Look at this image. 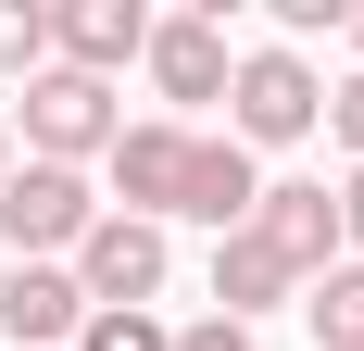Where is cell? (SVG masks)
Instances as JSON below:
<instances>
[{
  "label": "cell",
  "instance_id": "6da1fadb",
  "mask_svg": "<svg viewBox=\"0 0 364 351\" xmlns=\"http://www.w3.org/2000/svg\"><path fill=\"white\" fill-rule=\"evenodd\" d=\"M314 113H327V88H314V63H301V50H239V63H226V139H239V151L301 139Z\"/></svg>",
  "mask_w": 364,
  "mask_h": 351
},
{
  "label": "cell",
  "instance_id": "7a4b0ae2",
  "mask_svg": "<svg viewBox=\"0 0 364 351\" xmlns=\"http://www.w3.org/2000/svg\"><path fill=\"white\" fill-rule=\"evenodd\" d=\"M88 226H101V201H88V176H75V163H13V176H0V239L26 251V264L75 251Z\"/></svg>",
  "mask_w": 364,
  "mask_h": 351
},
{
  "label": "cell",
  "instance_id": "3957f363",
  "mask_svg": "<svg viewBox=\"0 0 364 351\" xmlns=\"http://www.w3.org/2000/svg\"><path fill=\"white\" fill-rule=\"evenodd\" d=\"M126 139V113H113V88L101 75H26V163H88V151H113Z\"/></svg>",
  "mask_w": 364,
  "mask_h": 351
},
{
  "label": "cell",
  "instance_id": "277c9868",
  "mask_svg": "<svg viewBox=\"0 0 364 351\" xmlns=\"http://www.w3.org/2000/svg\"><path fill=\"white\" fill-rule=\"evenodd\" d=\"M75 288H88V314H151V288H164V226L101 213V226L75 239Z\"/></svg>",
  "mask_w": 364,
  "mask_h": 351
},
{
  "label": "cell",
  "instance_id": "5b68a950",
  "mask_svg": "<svg viewBox=\"0 0 364 351\" xmlns=\"http://www.w3.org/2000/svg\"><path fill=\"white\" fill-rule=\"evenodd\" d=\"M0 326H13V351H75V326H88L75 264H13L0 276Z\"/></svg>",
  "mask_w": 364,
  "mask_h": 351
},
{
  "label": "cell",
  "instance_id": "8992f818",
  "mask_svg": "<svg viewBox=\"0 0 364 351\" xmlns=\"http://www.w3.org/2000/svg\"><path fill=\"white\" fill-rule=\"evenodd\" d=\"M252 239L314 288V276H327V251H339V188H264V201H252Z\"/></svg>",
  "mask_w": 364,
  "mask_h": 351
},
{
  "label": "cell",
  "instance_id": "52a82bcc",
  "mask_svg": "<svg viewBox=\"0 0 364 351\" xmlns=\"http://www.w3.org/2000/svg\"><path fill=\"white\" fill-rule=\"evenodd\" d=\"M113 188H126V213H139V226H164V213L188 201V126H176V113L113 139Z\"/></svg>",
  "mask_w": 364,
  "mask_h": 351
},
{
  "label": "cell",
  "instance_id": "ba28073f",
  "mask_svg": "<svg viewBox=\"0 0 364 351\" xmlns=\"http://www.w3.org/2000/svg\"><path fill=\"white\" fill-rule=\"evenodd\" d=\"M139 63H151L164 101H226V26H214V13H164Z\"/></svg>",
  "mask_w": 364,
  "mask_h": 351
},
{
  "label": "cell",
  "instance_id": "9c48e42d",
  "mask_svg": "<svg viewBox=\"0 0 364 351\" xmlns=\"http://www.w3.org/2000/svg\"><path fill=\"white\" fill-rule=\"evenodd\" d=\"M50 50H63V75H113V63L151 50V13L139 0H63L50 13Z\"/></svg>",
  "mask_w": 364,
  "mask_h": 351
},
{
  "label": "cell",
  "instance_id": "30bf717a",
  "mask_svg": "<svg viewBox=\"0 0 364 351\" xmlns=\"http://www.w3.org/2000/svg\"><path fill=\"white\" fill-rule=\"evenodd\" d=\"M252 201H264L252 151H239V139H188V201H176V213H201L214 239H239V226H252Z\"/></svg>",
  "mask_w": 364,
  "mask_h": 351
},
{
  "label": "cell",
  "instance_id": "8fae6325",
  "mask_svg": "<svg viewBox=\"0 0 364 351\" xmlns=\"http://www.w3.org/2000/svg\"><path fill=\"white\" fill-rule=\"evenodd\" d=\"M289 288H301V276L252 239V226H239V239H214V314H226V326H252L264 301H289Z\"/></svg>",
  "mask_w": 364,
  "mask_h": 351
},
{
  "label": "cell",
  "instance_id": "7c38bea8",
  "mask_svg": "<svg viewBox=\"0 0 364 351\" xmlns=\"http://www.w3.org/2000/svg\"><path fill=\"white\" fill-rule=\"evenodd\" d=\"M301 314H314L327 351H364V264H327V276L301 288Z\"/></svg>",
  "mask_w": 364,
  "mask_h": 351
},
{
  "label": "cell",
  "instance_id": "4fadbf2b",
  "mask_svg": "<svg viewBox=\"0 0 364 351\" xmlns=\"http://www.w3.org/2000/svg\"><path fill=\"white\" fill-rule=\"evenodd\" d=\"M0 75H50V13L38 0H0Z\"/></svg>",
  "mask_w": 364,
  "mask_h": 351
},
{
  "label": "cell",
  "instance_id": "5bb4252c",
  "mask_svg": "<svg viewBox=\"0 0 364 351\" xmlns=\"http://www.w3.org/2000/svg\"><path fill=\"white\" fill-rule=\"evenodd\" d=\"M75 351H176V326H151V314H88Z\"/></svg>",
  "mask_w": 364,
  "mask_h": 351
},
{
  "label": "cell",
  "instance_id": "9a60e30c",
  "mask_svg": "<svg viewBox=\"0 0 364 351\" xmlns=\"http://www.w3.org/2000/svg\"><path fill=\"white\" fill-rule=\"evenodd\" d=\"M327 126H339V151L364 163V75H339V88H327Z\"/></svg>",
  "mask_w": 364,
  "mask_h": 351
},
{
  "label": "cell",
  "instance_id": "2e32d148",
  "mask_svg": "<svg viewBox=\"0 0 364 351\" xmlns=\"http://www.w3.org/2000/svg\"><path fill=\"white\" fill-rule=\"evenodd\" d=\"M176 351H252V326H226V314H201V326H176Z\"/></svg>",
  "mask_w": 364,
  "mask_h": 351
},
{
  "label": "cell",
  "instance_id": "e0dca14e",
  "mask_svg": "<svg viewBox=\"0 0 364 351\" xmlns=\"http://www.w3.org/2000/svg\"><path fill=\"white\" fill-rule=\"evenodd\" d=\"M339 239L364 251V163H352V188H339Z\"/></svg>",
  "mask_w": 364,
  "mask_h": 351
},
{
  "label": "cell",
  "instance_id": "ac0fdd59",
  "mask_svg": "<svg viewBox=\"0 0 364 351\" xmlns=\"http://www.w3.org/2000/svg\"><path fill=\"white\" fill-rule=\"evenodd\" d=\"M0 176H13V126H0Z\"/></svg>",
  "mask_w": 364,
  "mask_h": 351
},
{
  "label": "cell",
  "instance_id": "d6986e66",
  "mask_svg": "<svg viewBox=\"0 0 364 351\" xmlns=\"http://www.w3.org/2000/svg\"><path fill=\"white\" fill-rule=\"evenodd\" d=\"M352 38H364V13H352Z\"/></svg>",
  "mask_w": 364,
  "mask_h": 351
}]
</instances>
